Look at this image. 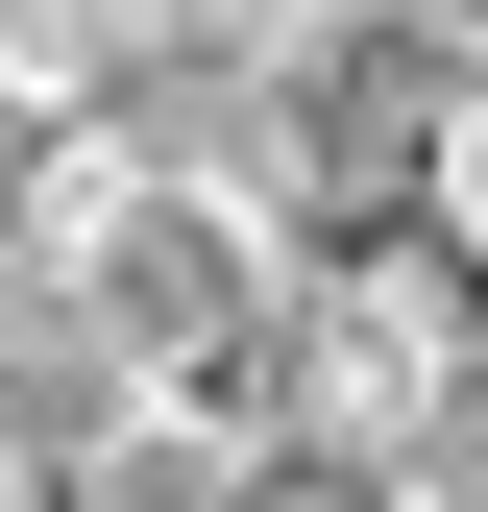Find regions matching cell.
Returning a JSON list of instances; mask_svg holds the SVG:
<instances>
[{"instance_id":"cell-2","label":"cell","mask_w":488,"mask_h":512,"mask_svg":"<svg viewBox=\"0 0 488 512\" xmlns=\"http://www.w3.org/2000/svg\"><path fill=\"white\" fill-rule=\"evenodd\" d=\"M464 74H488L464 0H244V49H220V122H196V147H220L293 244H342V220H415V171H440Z\"/></svg>"},{"instance_id":"cell-6","label":"cell","mask_w":488,"mask_h":512,"mask_svg":"<svg viewBox=\"0 0 488 512\" xmlns=\"http://www.w3.org/2000/svg\"><path fill=\"white\" fill-rule=\"evenodd\" d=\"M366 488H391V512H488V391H464L440 439H415V464H366Z\"/></svg>"},{"instance_id":"cell-1","label":"cell","mask_w":488,"mask_h":512,"mask_svg":"<svg viewBox=\"0 0 488 512\" xmlns=\"http://www.w3.org/2000/svg\"><path fill=\"white\" fill-rule=\"evenodd\" d=\"M0 220H25L49 317H74V342H98L147 415H196L220 464H269V439H293V220L244 196L220 147H147V122H49Z\"/></svg>"},{"instance_id":"cell-3","label":"cell","mask_w":488,"mask_h":512,"mask_svg":"<svg viewBox=\"0 0 488 512\" xmlns=\"http://www.w3.org/2000/svg\"><path fill=\"white\" fill-rule=\"evenodd\" d=\"M464 391H488V293H464L415 220L293 244V439H318V464H415Z\"/></svg>"},{"instance_id":"cell-5","label":"cell","mask_w":488,"mask_h":512,"mask_svg":"<svg viewBox=\"0 0 488 512\" xmlns=\"http://www.w3.org/2000/svg\"><path fill=\"white\" fill-rule=\"evenodd\" d=\"M415 244L488 293V74H464V122H440V171H415Z\"/></svg>"},{"instance_id":"cell-4","label":"cell","mask_w":488,"mask_h":512,"mask_svg":"<svg viewBox=\"0 0 488 512\" xmlns=\"http://www.w3.org/2000/svg\"><path fill=\"white\" fill-rule=\"evenodd\" d=\"M171 74V0H0V122H122Z\"/></svg>"}]
</instances>
